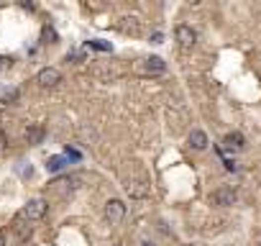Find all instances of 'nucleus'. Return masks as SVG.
I'll use <instances>...</instances> for the list:
<instances>
[{
  "instance_id": "obj_1",
  "label": "nucleus",
  "mask_w": 261,
  "mask_h": 246,
  "mask_svg": "<svg viewBox=\"0 0 261 246\" xmlns=\"http://www.w3.org/2000/svg\"><path fill=\"white\" fill-rule=\"evenodd\" d=\"M238 200V192L236 187H230V184H223V187H218L212 195H210V205H218V208H230L236 205Z\"/></svg>"
},
{
  "instance_id": "obj_2",
  "label": "nucleus",
  "mask_w": 261,
  "mask_h": 246,
  "mask_svg": "<svg viewBox=\"0 0 261 246\" xmlns=\"http://www.w3.org/2000/svg\"><path fill=\"white\" fill-rule=\"evenodd\" d=\"M46 200H41V197H34V200H28V203L23 205V213H21V218H26V221H41L44 215H46Z\"/></svg>"
},
{
  "instance_id": "obj_3",
  "label": "nucleus",
  "mask_w": 261,
  "mask_h": 246,
  "mask_svg": "<svg viewBox=\"0 0 261 246\" xmlns=\"http://www.w3.org/2000/svg\"><path fill=\"white\" fill-rule=\"evenodd\" d=\"M105 218L110 223H120L126 218V203H123V200H107L105 203Z\"/></svg>"
},
{
  "instance_id": "obj_4",
  "label": "nucleus",
  "mask_w": 261,
  "mask_h": 246,
  "mask_svg": "<svg viewBox=\"0 0 261 246\" xmlns=\"http://www.w3.org/2000/svg\"><path fill=\"white\" fill-rule=\"evenodd\" d=\"M36 82H39L41 87H54V85L61 82V74H59V69H54V67H44V69L39 72V77H36Z\"/></svg>"
},
{
  "instance_id": "obj_5",
  "label": "nucleus",
  "mask_w": 261,
  "mask_h": 246,
  "mask_svg": "<svg viewBox=\"0 0 261 246\" xmlns=\"http://www.w3.org/2000/svg\"><path fill=\"white\" fill-rule=\"evenodd\" d=\"M177 41H179V46H184V49H190V46H195V41H197V34H195V28L192 26H177Z\"/></svg>"
},
{
  "instance_id": "obj_6",
  "label": "nucleus",
  "mask_w": 261,
  "mask_h": 246,
  "mask_svg": "<svg viewBox=\"0 0 261 246\" xmlns=\"http://www.w3.org/2000/svg\"><path fill=\"white\" fill-rule=\"evenodd\" d=\"M187 141H190V146L195 151H203V149H208V133L200 131V128H192L190 136H187Z\"/></svg>"
},
{
  "instance_id": "obj_7",
  "label": "nucleus",
  "mask_w": 261,
  "mask_h": 246,
  "mask_svg": "<svg viewBox=\"0 0 261 246\" xmlns=\"http://www.w3.org/2000/svg\"><path fill=\"white\" fill-rule=\"evenodd\" d=\"M223 146H225L228 151H241V149L246 146V138H243L238 131H233V133H228V136L223 138Z\"/></svg>"
},
{
  "instance_id": "obj_8",
  "label": "nucleus",
  "mask_w": 261,
  "mask_h": 246,
  "mask_svg": "<svg viewBox=\"0 0 261 246\" xmlns=\"http://www.w3.org/2000/svg\"><path fill=\"white\" fill-rule=\"evenodd\" d=\"M146 69L151 74H161V72H166V62L161 57H149L146 59Z\"/></svg>"
},
{
  "instance_id": "obj_9",
  "label": "nucleus",
  "mask_w": 261,
  "mask_h": 246,
  "mask_svg": "<svg viewBox=\"0 0 261 246\" xmlns=\"http://www.w3.org/2000/svg\"><path fill=\"white\" fill-rule=\"evenodd\" d=\"M44 128L41 126H31L28 131H26V138H28V144H34V146H39L41 141H44Z\"/></svg>"
},
{
  "instance_id": "obj_10",
  "label": "nucleus",
  "mask_w": 261,
  "mask_h": 246,
  "mask_svg": "<svg viewBox=\"0 0 261 246\" xmlns=\"http://www.w3.org/2000/svg\"><path fill=\"white\" fill-rule=\"evenodd\" d=\"M67 157H49V162H46V169H49V172H61V169L67 167Z\"/></svg>"
},
{
  "instance_id": "obj_11",
  "label": "nucleus",
  "mask_w": 261,
  "mask_h": 246,
  "mask_svg": "<svg viewBox=\"0 0 261 246\" xmlns=\"http://www.w3.org/2000/svg\"><path fill=\"white\" fill-rule=\"evenodd\" d=\"M90 44L95 46V49H103V52H107V49H110V44H103L100 39H98V41H90Z\"/></svg>"
},
{
  "instance_id": "obj_12",
  "label": "nucleus",
  "mask_w": 261,
  "mask_h": 246,
  "mask_svg": "<svg viewBox=\"0 0 261 246\" xmlns=\"http://www.w3.org/2000/svg\"><path fill=\"white\" fill-rule=\"evenodd\" d=\"M44 36H46V39H49V41H54V39H56V34H54V31H52V28H44Z\"/></svg>"
},
{
  "instance_id": "obj_13",
  "label": "nucleus",
  "mask_w": 261,
  "mask_h": 246,
  "mask_svg": "<svg viewBox=\"0 0 261 246\" xmlns=\"http://www.w3.org/2000/svg\"><path fill=\"white\" fill-rule=\"evenodd\" d=\"M161 41H164L161 34H154V36H151V44H161Z\"/></svg>"
},
{
  "instance_id": "obj_14",
  "label": "nucleus",
  "mask_w": 261,
  "mask_h": 246,
  "mask_svg": "<svg viewBox=\"0 0 261 246\" xmlns=\"http://www.w3.org/2000/svg\"><path fill=\"white\" fill-rule=\"evenodd\" d=\"M0 246H5V236L3 234H0Z\"/></svg>"
},
{
  "instance_id": "obj_15",
  "label": "nucleus",
  "mask_w": 261,
  "mask_h": 246,
  "mask_svg": "<svg viewBox=\"0 0 261 246\" xmlns=\"http://www.w3.org/2000/svg\"><path fill=\"white\" fill-rule=\"evenodd\" d=\"M3 144H5V138H3V136H0V149H3Z\"/></svg>"
},
{
  "instance_id": "obj_16",
  "label": "nucleus",
  "mask_w": 261,
  "mask_h": 246,
  "mask_svg": "<svg viewBox=\"0 0 261 246\" xmlns=\"http://www.w3.org/2000/svg\"><path fill=\"white\" fill-rule=\"evenodd\" d=\"M144 246H151V244H144Z\"/></svg>"
}]
</instances>
